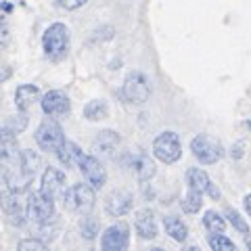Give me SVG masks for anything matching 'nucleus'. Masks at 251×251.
Here are the masks:
<instances>
[{
	"label": "nucleus",
	"instance_id": "34",
	"mask_svg": "<svg viewBox=\"0 0 251 251\" xmlns=\"http://www.w3.org/2000/svg\"><path fill=\"white\" fill-rule=\"evenodd\" d=\"M245 211H247V216L251 218V193L245 197Z\"/></svg>",
	"mask_w": 251,
	"mask_h": 251
},
{
	"label": "nucleus",
	"instance_id": "13",
	"mask_svg": "<svg viewBox=\"0 0 251 251\" xmlns=\"http://www.w3.org/2000/svg\"><path fill=\"white\" fill-rule=\"evenodd\" d=\"M132 201H134V197H132L128 191H113V193H109V197L105 199V209L109 216L122 218L132 209Z\"/></svg>",
	"mask_w": 251,
	"mask_h": 251
},
{
	"label": "nucleus",
	"instance_id": "12",
	"mask_svg": "<svg viewBox=\"0 0 251 251\" xmlns=\"http://www.w3.org/2000/svg\"><path fill=\"white\" fill-rule=\"evenodd\" d=\"M72 109V103H69V97L61 90H50L42 97V111L50 117L57 115H65Z\"/></svg>",
	"mask_w": 251,
	"mask_h": 251
},
{
	"label": "nucleus",
	"instance_id": "32",
	"mask_svg": "<svg viewBox=\"0 0 251 251\" xmlns=\"http://www.w3.org/2000/svg\"><path fill=\"white\" fill-rule=\"evenodd\" d=\"M6 40H9V29H6V25L0 21V49L6 44Z\"/></svg>",
	"mask_w": 251,
	"mask_h": 251
},
{
	"label": "nucleus",
	"instance_id": "15",
	"mask_svg": "<svg viewBox=\"0 0 251 251\" xmlns=\"http://www.w3.org/2000/svg\"><path fill=\"white\" fill-rule=\"evenodd\" d=\"M38 99H40V90L34 84H23L15 90V105H17L19 111H27Z\"/></svg>",
	"mask_w": 251,
	"mask_h": 251
},
{
	"label": "nucleus",
	"instance_id": "23",
	"mask_svg": "<svg viewBox=\"0 0 251 251\" xmlns=\"http://www.w3.org/2000/svg\"><path fill=\"white\" fill-rule=\"evenodd\" d=\"M107 113H109V109H107L105 100H90V103L84 107V117L86 120H90V122L105 120Z\"/></svg>",
	"mask_w": 251,
	"mask_h": 251
},
{
	"label": "nucleus",
	"instance_id": "11",
	"mask_svg": "<svg viewBox=\"0 0 251 251\" xmlns=\"http://www.w3.org/2000/svg\"><path fill=\"white\" fill-rule=\"evenodd\" d=\"M65 174L59 170V168H46L44 174H42V186L40 191L46 195V197H50L52 201H57L59 197H63V193H65Z\"/></svg>",
	"mask_w": 251,
	"mask_h": 251
},
{
	"label": "nucleus",
	"instance_id": "27",
	"mask_svg": "<svg viewBox=\"0 0 251 251\" xmlns=\"http://www.w3.org/2000/svg\"><path fill=\"white\" fill-rule=\"evenodd\" d=\"M80 232L84 239H88V241L94 239L99 234V220L86 214V218H82V222H80Z\"/></svg>",
	"mask_w": 251,
	"mask_h": 251
},
{
	"label": "nucleus",
	"instance_id": "18",
	"mask_svg": "<svg viewBox=\"0 0 251 251\" xmlns=\"http://www.w3.org/2000/svg\"><path fill=\"white\" fill-rule=\"evenodd\" d=\"M120 147V134L113 130H103L99 132L97 140H94V151L105 153V155H113V151Z\"/></svg>",
	"mask_w": 251,
	"mask_h": 251
},
{
	"label": "nucleus",
	"instance_id": "9",
	"mask_svg": "<svg viewBox=\"0 0 251 251\" xmlns=\"http://www.w3.org/2000/svg\"><path fill=\"white\" fill-rule=\"evenodd\" d=\"M130 243V228L126 222H117L109 226L100 239V247L105 251H124Z\"/></svg>",
	"mask_w": 251,
	"mask_h": 251
},
{
	"label": "nucleus",
	"instance_id": "26",
	"mask_svg": "<svg viewBox=\"0 0 251 251\" xmlns=\"http://www.w3.org/2000/svg\"><path fill=\"white\" fill-rule=\"evenodd\" d=\"M209 247L214 251H237V245L222 232H214L209 234Z\"/></svg>",
	"mask_w": 251,
	"mask_h": 251
},
{
	"label": "nucleus",
	"instance_id": "25",
	"mask_svg": "<svg viewBox=\"0 0 251 251\" xmlns=\"http://www.w3.org/2000/svg\"><path fill=\"white\" fill-rule=\"evenodd\" d=\"M201 203H203V193L197 191V188L188 186V193H186V197L182 201V209L186 211V214H197V211L201 209Z\"/></svg>",
	"mask_w": 251,
	"mask_h": 251
},
{
	"label": "nucleus",
	"instance_id": "17",
	"mask_svg": "<svg viewBox=\"0 0 251 251\" xmlns=\"http://www.w3.org/2000/svg\"><path fill=\"white\" fill-rule=\"evenodd\" d=\"M82 149L77 147L75 143H72V140H63V145L57 149V157H59V161L63 163V166H67V168H74L77 166V161H80V157H82Z\"/></svg>",
	"mask_w": 251,
	"mask_h": 251
},
{
	"label": "nucleus",
	"instance_id": "2",
	"mask_svg": "<svg viewBox=\"0 0 251 251\" xmlns=\"http://www.w3.org/2000/svg\"><path fill=\"white\" fill-rule=\"evenodd\" d=\"M191 151L197 157L201 163L205 166H211V163H218L224 157V147L218 138L209 136V134H199L193 138L191 143Z\"/></svg>",
	"mask_w": 251,
	"mask_h": 251
},
{
	"label": "nucleus",
	"instance_id": "16",
	"mask_svg": "<svg viewBox=\"0 0 251 251\" xmlns=\"http://www.w3.org/2000/svg\"><path fill=\"white\" fill-rule=\"evenodd\" d=\"M19 155V145L15 132L0 126V159H15Z\"/></svg>",
	"mask_w": 251,
	"mask_h": 251
},
{
	"label": "nucleus",
	"instance_id": "3",
	"mask_svg": "<svg viewBox=\"0 0 251 251\" xmlns=\"http://www.w3.org/2000/svg\"><path fill=\"white\" fill-rule=\"evenodd\" d=\"M69 46V29L63 23H52L42 36V49L46 57L61 59Z\"/></svg>",
	"mask_w": 251,
	"mask_h": 251
},
{
	"label": "nucleus",
	"instance_id": "21",
	"mask_svg": "<svg viewBox=\"0 0 251 251\" xmlns=\"http://www.w3.org/2000/svg\"><path fill=\"white\" fill-rule=\"evenodd\" d=\"M40 163H42V159L38 157V153L23 151L21 157H19V172L21 174H25V176H29V178H34L38 168H40Z\"/></svg>",
	"mask_w": 251,
	"mask_h": 251
},
{
	"label": "nucleus",
	"instance_id": "33",
	"mask_svg": "<svg viewBox=\"0 0 251 251\" xmlns=\"http://www.w3.org/2000/svg\"><path fill=\"white\" fill-rule=\"evenodd\" d=\"M9 176H11V172H9V168L0 166V186H2V184H6V182H9Z\"/></svg>",
	"mask_w": 251,
	"mask_h": 251
},
{
	"label": "nucleus",
	"instance_id": "20",
	"mask_svg": "<svg viewBox=\"0 0 251 251\" xmlns=\"http://www.w3.org/2000/svg\"><path fill=\"white\" fill-rule=\"evenodd\" d=\"M163 226H166V232H168L174 241H178V243L186 241V237H188V228H186V224H184L180 218H176V216H168L166 220H163Z\"/></svg>",
	"mask_w": 251,
	"mask_h": 251
},
{
	"label": "nucleus",
	"instance_id": "30",
	"mask_svg": "<svg viewBox=\"0 0 251 251\" xmlns=\"http://www.w3.org/2000/svg\"><path fill=\"white\" fill-rule=\"evenodd\" d=\"M19 249L21 251H27V249H34V251H44L46 249V243L40 239H25L19 243Z\"/></svg>",
	"mask_w": 251,
	"mask_h": 251
},
{
	"label": "nucleus",
	"instance_id": "1",
	"mask_svg": "<svg viewBox=\"0 0 251 251\" xmlns=\"http://www.w3.org/2000/svg\"><path fill=\"white\" fill-rule=\"evenodd\" d=\"M63 201H65V207L69 211H75V214H90L94 209V188L86 182V184H74L72 188H65L63 193Z\"/></svg>",
	"mask_w": 251,
	"mask_h": 251
},
{
	"label": "nucleus",
	"instance_id": "24",
	"mask_svg": "<svg viewBox=\"0 0 251 251\" xmlns=\"http://www.w3.org/2000/svg\"><path fill=\"white\" fill-rule=\"evenodd\" d=\"M203 226H205V230H207L209 234H214V232H224L226 220L220 216L218 211L209 209V211H205V216H203Z\"/></svg>",
	"mask_w": 251,
	"mask_h": 251
},
{
	"label": "nucleus",
	"instance_id": "4",
	"mask_svg": "<svg viewBox=\"0 0 251 251\" xmlns=\"http://www.w3.org/2000/svg\"><path fill=\"white\" fill-rule=\"evenodd\" d=\"M153 155L161 163H176L182 155V145L176 132H161L153 140Z\"/></svg>",
	"mask_w": 251,
	"mask_h": 251
},
{
	"label": "nucleus",
	"instance_id": "7",
	"mask_svg": "<svg viewBox=\"0 0 251 251\" xmlns=\"http://www.w3.org/2000/svg\"><path fill=\"white\" fill-rule=\"evenodd\" d=\"M54 216V201L40 191L34 193L27 201V218L36 224H49Z\"/></svg>",
	"mask_w": 251,
	"mask_h": 251
},
{
	"label": "nucleus",
	"instance_id": "22",
	"mask_svg": "<svg viewBox=\"0 0 251 251\" xmlns=\"http://www.w3.org/2000/svg\"><path fill=\"white\" fill-rule=\"evenodd\" d=\"M186 180H188V186L197 188V191H201L203 195H205V191H207L209 184H211L207 172H203L201 168H191V170H188L186 172Z\"/></svg>",
	"mask_w": 251,
	"mask_h": 251
},
{
	"label": "nucleus",
	"instance_id": "8",
	"mask_svg": "<svg viewBox=\"0 0 251 251\" xmlns=\"http://www.w3.org/2000/svg\"><path fill=\"white\" fill-rule=\"evenodd\" d=\"M77 168L84 174L86 182H88L94 191L97 188H103L105 182H107V172L103 168V163H100L94 155H82L80 161H77Z\"/></svg>",
	"mask_w": 251,
	"mask_h": 251
},
{
	"label": "nucleus",
	"instance_id": "6",
	"mask_svg": "<svg viewBox=\"0 0 251 251\" xmlns=\"http://www.w3.org/2000/svg\"><path fill=\"white\" fill-rule=\"evenodd\" d=\"M122 94H124V99L128 100V103L143 105V103H147V100H149V97H151V86H149V80L143 74L132 72L128 77H126Z\"/></svg>",
	"mask_w": 251,
	"mask_h": 251
},
{
	"label": "nucleus",
	"instance_id": "35",
	"mask_svg": "<svg viewBox=\"0 0 251 251\" xmlns=\"http://www.w3.org/2000/svg\"><path fill=\"white\" fill-rule=\"evenodd\" d=\"M245 245H247V249H251V237L245 239Z\"/></svg>",
	"mask_w": 251,
	"mask_h": 251
},
{
	"label": "nucleus",
	"instance_id": "29",
	"mask_svg": "<svg viewBox=\"0 0 251 251\" xmlns=\"http://www.w3.org/2000/svg\"><path fill=\"white\" fill-rule=\"evenodd\" d=\"M25 126H27V117H25V113H21V115L11 117L9 124H6V128H9L11 132H15V134H17V132H21L23 128H25Z\"/></svg>",
	"mask_w": 251,
	"mask_h": 251
},
{
	"label": "nucleus",
	"instance_id": "5",
	"mask_svg": "<svg viewBox=\"0 0 251 251\" xmlns=\"http://www.w3.org/2000/svg\"><path fill=\"white\" fill-rule=\"evenodd\" d=\"M36 143L42 151H49V153H57V149L63 145V128L59 126V122L54 120H44L36 130Z\"/></svg>",
	"mask_w": 251,
	"mask_h": 251
},
{
	"label": "nucleus",
	"instance_id": "14",
	"mask_svg": "<svg viewBox=\"0 0 251 251\" xmlns=\"http://www.w3.org/2000/svg\"><path fill=\"white\" fill-rule=\"evenodd\" d=\"M134 228L140 239H155L159 228H157V220L151 209H140L134 218Z\"/></svg>",
	"mask_w": 251,
	"mask_h": 251
},
{
	"label": "nucleus",
	"instance_id": "31",
	"mask_svg": "<svg viewBox=\"0 0 251 251\" xmlns=\"http://www.w3.org/2000/svg\"><path fill=\"white\" fill-rule=\"evenodd\" d=\"M57 4L61 6V9L75 11V9H80V6H84V4H86V0H57Z\"/></svg>",
	"mask_w": 251,
	"mask_h": 251
},
{
	"label": "nucleus",
	"instance_id": "19",
	"mask_svg": "<svg viewBox=\"0 0 251 251\" xmlns=\"http://www.w3.org/2000/svg\"><path fill=\"white\" fill-rule=\"evenodd\" d=\"M132 172L136 174L140 182H147V180H151L155 176V163L149 159L147 155H138V157H134V161H132Z\"/></svg>",
	"mask_w": 251,
	"mask_h": 251
},
{
	"label": "nucleus",
	"instance_id": "28",
	"mask_svg": "<svg viewBox=\"0 0 251 251\" xmlns=\"http://www.w3.org/2000/svg\"><path fill=\"white\" fill-rule=\"evenodd\" d=\"M226 218H228V222H230L239 232H243V234H247V232H249V226H247L245 220L241 218L239 211H234V209L228 207V209H226Z\"/></svg>",
	"mask_w": 251,
	"mask_h": 251
},
{
	"label": "nucleus",
	"instance_id": "10",
	"mask_svg": "<svg viewBox=\"0 0 251 251\" xmlns=\"http://www.w3.org/2000/svg\"><path fill=\"white\" fill-rule=\"evenodd\" d=\"M0 207H2L4 216L9 218V222L13 226H23V222H25V211L21 207L19 193H15L13 188H4V191L0 193Z\"/></svg>",
	"mask_w": 251,
	"mask_h": 251
}]
</instances>
